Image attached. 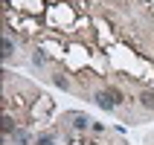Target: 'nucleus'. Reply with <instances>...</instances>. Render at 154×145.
Here are the masks:
<instances>
[{"instance_id":"obj_1","label":"nucleus","mask_w":154,"mask_h":145,"mask_svg":"<svg viewBox=\"0 0 154 145\" xmlns=\"http://www.w3.org/2000/svg\"><path fill=\"white\" fill-rule=\"evenodd\" d=\"M73 119H76V122H73V125H76L79 131H85L87 125H90V119H87V116H82V113H76V116H73Z\"/></svg>"},{"instance_id":"obj_2","label":"nucleus","mask_w":154,"mask_h":145,"mask_svg":"<svg viewBox=\"0 0 154 145\" xmlns=\"http://www.w3.org/2000/svg\"><path fill=\"white\" fill-rule=\"evenodd\" d=\"M143 107H148V110L154 107V93H151V90H146V93H143Z\"/></svg>"},{"instance_id":"obj_3","label":"nucleus","mask_w":154,"mask_h":145,"mask_svg":"<svg viewBox=\"0 0 154 145\" xmlns=\"http://www.w3.org/2000/svg\"><path fill=\"white\" fill-rule=\"evenodd\" d=\"M12 128H15V122H12V116H3V134H12Z\"/></svg>"},{"instance_id":"obj_4","label":"nucleus","mask_w":154,"mask_h":145,"mask_svg":"<svg viewBox=\"0 0 154 145\" xmlns=\"http://www.w3.org/2000/svg\"><path fill=\"white\" fill-rule=\"evenodd\" d=\"M3 55H6V58H9V55H12V41H9V38H6V41H3Z\"/></svg>"},{"instance_id":"obj_5","label":"nucleus","mask_w":154,"mask_h":145,"mask_svg":"<svg viewBox=\"0 0 154 145\" xmlns=\"http://www.w3.org/2000/svg\"><path fill=\"white\" fill-rule=\"evenodd\" d=\"M38 145H52V139H50V137H44V139H38Z\"/></svg>"}]
</instances>
